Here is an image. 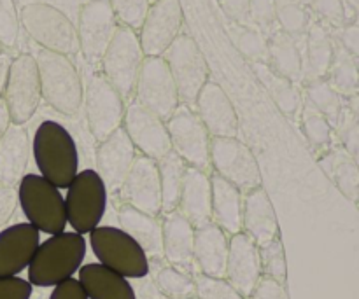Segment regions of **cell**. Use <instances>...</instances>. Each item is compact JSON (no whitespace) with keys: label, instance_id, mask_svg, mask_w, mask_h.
<instances>
[{"label":"cell","instance_id":"obj_1","mask_svg":"<svg viewBox=\"0 0 359 299\" xmlns=\"http://www.w3.org/2000/svg\"><path fill=\"white\" fill-rule=\"evenodd\" d=\"M32 156L39 175L58 189L69 188L79 174V149L72 133L51 119L42 121L34 132Z\"/></svg>","mask_w":359,"mask_h":299},{"label":"cell","instance_id":"obj_2","mask_svg":"<svg viewBox=\"0 0 359 299\" xmlns=\"http://www.w3.org/2000/svg\"><path fill=\"white\" fill-rule=\"evenodd\" d=\"M86 238L76 231H62L41 242L28 266V282L34 287H55L72 279L86 258Z\"/></svg>","mask_w":359,"mask_h":299},{"label":"cell","instance_id":"obj_3","mask_svg":"<svg viewBox=\"0 0 359 299\" xmlns=\"http://www.w3.org/2000/svg\"><path fill=\"white\" fill-rule=\"evenodd\" d=\"M42 100L58 114L74 118L84 100L83 79L70 56L39 49L35 56Z\"/></svg>","mask_w":359,"mask_h":299},{"label":"cell","instance_id":"obj_4","mask_svg":"<svg viewBox=\"0 0 359 299\" xmlns=\"http://www.w3.org/2000/svg\"><path fill=\"white\" fill-rule=\"evenodd\" d=\"M18 205L28 224L39 233L56 235L65 231V198L60 189L39 174H27L16 186Z\"/></svg>","mask_w":359,"mask_h":299},{"label":"cell","instance_id":"obj_5","mask_svg":"<svg viewBox=\"0 0 359 299\" xmlns=\"http://www.w3.org/2000/svg\"><path fill=\"white\" fill-rule=\"evenodd\" d=\"M21 25L34 42L46 51L72 56L79 53L77 28L58 7L46 2H32L21 9Z\"/></svg>","mask_w":359,"mask_h":299},{"label":"cell","instance_id":"obj_6","mask_svg":"<svg viewBox=\"0 0 359 299\" xmlns=\"http://www.w3.org/2000/svg\"><path fill=\"white\" fill-rule=\"evenodd\" d=\"M90 247L100 265L125 279L149 275V258L135 238L118 226H98L90 233Z\"/></svg>","mask_w":359,"mask_h":299},{"label":"cell","instance_id":"obj_7","mask_svg":"<svg viewBox=\"0 0 359 299\" xmlns=\"http://www.w3.org/2000/svg\"><path fill=\"white\" fill-rule=\"evenodd\" d=\"M67 224L79 235H90L100 226L107 210L109 191L93 168L81 170L67 188Z\"/></svg>","mask_w":359,"mask_h":299},{"label":"cell","instance_id":"obj_8","mask_svg":"<svg viewBox=\"0 0 359 299\" xmlns=\"http://www.w3.org/2000/svg\"><path fill=\"white\" fill-rule=\"evenodd\" d=\"M144 55L139 34L128 27L119 25L102 58V74L116 88L123 100H128L135 91L137 77L142 67Z\"/></svg>","mask_w":359,"mask_h":299},{"label":"cell","instance_id":"obj_9","mask_svg":"<svg viewBox=\"0 0 359 299\" xmlns=\"http://www.w3.org/2000/svg\"><path fill=\"white\" fill-rule=\"evenodd\" d=\"M163 60L175 81L181 104L188 107L195 105L198 93L209 83L210 74L200 46L191 35L181 34L163 53Z\"/></svg>","mask_w":359,"mask_h":299},{"label":"cell","instance_id":"obj_10","mask_svg":"<svg viewBox=\"0 0 359 299\" xmlns=\"http://www.w3.org/2000/svg\"><path fill=\"white\" fill-rule=\"evenodd\" d=\"M83 104L88 130L97 142L105 140L123 126L125 100L102 72H93L88 77Z\"/></svg>","mask_w":359,"mask_h":299},{"label":"cell","instance_id":"obj_11","mask_svg":"<svg viewBox=\"0 0 359 299\" xmlns=\"http://www.w3.org/2000/svg\"><path fill=\"white\" fill-rule=\"evenodd\" d=\"M2 98L9 109L13 125L23 126L34 118L42 100L41 79L34 55L23 53L11 62Z\"/></svg>","mask_w":359,"mask_h":299},{"label":"cell","instance_id":"obj_12","mask_svg":"<svg viewBox=\"0 0 359 299\" xmlns=\"http://www.w3.org/2000/svg\"><path fill=\"white\" fill-rule=\"evenodd\" d=\"M172 151L188 167L207 172L210 168V133L195 111L181 104L167 119Z\"/></svg>","mask_w":359,"mask_h":299},{"label":"cell","instance_id":"obj_13","mask_svg":"<svg viewBox=\"0 0 359 299\" xmlns=\"http://www.w3.org/2000/svg\"><path fill=\"white\" fill-rule=\"evenodd\" d=\"M135 102L167 121L181 105L177 86L163 56H146L135 84Z\"/></svg>","mask_w":359,"mask_h":299},{"label":"cell","instance_id":"obj_14","mask_svg":"<svg viewBox=\"0 0 359 299\" xmlns=\"http://www.w3.org/2000/svg\"><path fill=\"white\" fill-rule=\"evenodd\" d=\"M210 167L241 191L248 193L262 186L258 161L252 151L237 137H212Z\"/></svg>","mask_w":359,"mask_h":299},{"label":"cell","instance_id":"obj_15","mask_svg":"<svg viewBox=\"0 0 359 299\" xmlns=\"http://www.w3.org/2000/svg\"><path fill=\"white\" fill-rule=\"evenodd\" d=\"M118 27L109 0H88L81 7L76 28L79 51L88 63L97 65L102 62Z\"/></svg>","mask_w":359,"mask_h":299},{"label":"cell","instance_id":"obj_16","mask_svg":"<svg viewBox=\"0 0 359 299\" xmlns=\"http://www.w3.org/2000/svg\"><path fill=\"white\" fill-rule=\"evenodd\" d=\"M184 25L181 0H154L139 28V41L146 56H163L181 35Z\"/></svg>","mask_w":359,"mask_h":299},{"label":"cell","instance_id":"obj_17","mask_svg":"<svg viewBox=\"0 0 359 299\" xmlns=\"http://www.w3.org/2000/svg\"><path fill=\"white\" fill-rule=\"evenodd\" d=\"M123 130L142 156L158 161L172 153L167 123L137 102H132L126 107Z\"/></svg>","mask_w":359,"mask_h":299},{"label":"cell","instance_id":"obj_18","mask_svg":"<svg viewBox=\"0 0 359 299\" xmlns=\"http://www.w3.org/2000/svg\"><path fill=\"white\" fill-rule=\"evenodd\" d=\"M118 193L119 200L125 205L151 214V216H160L161 184L156 161L142 154L137 156Z\"/></svg>","mask_w":359,"mask_h":299},{"label":"cell","instance_id":"obj_19","mask_svg":"<svg viewBox=\"0 0 359 299\" xmlns=\"http://www.w3.org/2000/svg\"><path fill=\"white\" fill-rule=\"evenodd\" d=\"M135 147L123 126L112 135L98 142L95 153V172L100 175L109 193H118L135 161Z\"/></svg>","mask_w":359,"mask_h":299},{"label":"cell","instance_id":"obj_20","mask_svg":"<svg viewBox=\"0 0 359 299\" xmlns=\"http://www.w3.org/2000/svg\"><path fill=\"white\" fill-rule=\"evenodd\" d=\"M41 245V233L28 223L0 230V279L18 277L30 266Z\"/></svg>","mask_w":359,"mask_h":299},{"label":"cell","instance_id":"obj_21","mask_svg":"<svg viewBox=\"0 0 359 299\" xmlns=\"http://www.w3.org/2000/svg\"><path fill=\"white\" fill-rule=\"evenodd\" d=\"M195 107L210 137H237V111L219 84L209 81L196 97Z\"/></svg>","mask_w":359,"mask_h":299},{"label":"cell","instance_id":"obj_22","mask_svg":"<svg viewBox=\"0 0 359 299\" xmlns=\"http://www.w3.org/2000/svg\"><path fill=\"white\" fill-rule=\"evenodd\" d=\"M177 210L193 224V228L212 221V186L207 172L191 167L186 168Z\"/></svg>","mask_w":359,"mask_h":299},{"label":"cell","instance_id":"obj_23","mask_svg":"<svg viewBox=\"0 0 359 299\" xmlns=\"http://www.w3.org/2000/svg\"><path fill=\"white\" fill-rule=\"evenodd\" d=\"M32 156V139L27 128L11 125L0 137V184L16 188L27 175Z\"/></svg>","mask_w":359,"mask_h":299},{"label":"cell","instance_id":"obj_24","mask_svg":"<svg viewBox=\"0 0 359 299\" xmlns=\"http://www.w3.org/2000/svg\"><path fill=\"white\" fill-rule=\"evenodd\" d=\"M242 226L248 231L245 235H249L256 244L269 245L276 240L279 226H277V217L269 193L263 186L245 193Z\"/></svg>","mask_w":359,"mask_h":299},{"label":"cell","instance_id":"obj_25","mask_svg":"<svg viewBox=\"0 0 359 299\" xmlns=\"http://www.w3.org/2000/svg\"><path fill=\"white\" fill-rule=\"evenodd\" d=\"M228 277L241 293L249 294L259 277V256L256 242L245 233H235L228 245Z\"/></svg>","mask_w":359,"mask_h":299},{"label":"cell","instance_id":"obj_26","mask_svg":"<svg viewBox=\"0 0 359 299\" xmlns=\"http://www.w3.org/2000/svg\"><path fill=\"white\" fill-rule=\"evenodd\" d=\"M79 284L88 299H137L128 279L100 263H88L79 268Z\"/></svg>","mask_w":359,"mask_h":299},{"label":"cell","instance_id":"obj_27","mask_svg":"<svg viewBox=\"0 0 359 299\" xmlns=\"http://www.w3.org/2000/svg\"><path fill=\"white\" fill-rule=\"evenodd\" d=\"M305 39L304 55V83L326 79L335 53V39L323 21H312Z\"/></svg>","mask_w":359,"mask_h":299},{"label":"cell","instance_id":"obj_28","mask_svg":"<svg viewBox=\"0 0 359 299\" xmlns=\"http://www.w3.org/2000/svg\"><path fill=\"white\" fill-rule=\"evenodd\" d=\"M228 242L224 231L212 221L203 226L195 228V245L193 258L198 261L200 268L209 277L223 275L226 270Z\"/></svg>","mask_w":359,"mask_h":299},{"label":"cell","instance_id":"obj_29","mask_svg":"<svg viewBox=\"0 0 359 299\" xmlns=\"http://www.w3.org/2000/svg\"><path fill=\"white\" fill-rule=\"evenodd\" d=\"M210 186H212L214 224H217L226 233H238L242 228V210H244L242 191L217 174L210 177Z\"/></svg>","mask_w":359,"mask_h":299},{"label":"cell","instance_id":"obj_30","mask_svg":"<svg viewBox=\"0 0 359 299\" xmlns=\"http://www.w3.org/2000/svg\"><path fill=\"white\" fill-rule=\"evenodd\" d=\"M118 221L119 228L135 238L146 254H160L163 251V226L158 216L140 212L121 203L118 209Z\"/></svg>","mask_w":359,"mask_h":299},{"label":"cell","instance_id":"obj_31","mask_svg":"<svg viewBox=\"0 0 359 299\" xmlns=\"http://www.w3.org/2000/svg\"><path fill=\"white\" fill-rule=\"evenodd\" d=\"M163 226V252L172 263L186 266L193 259L195 245V228L179 210L165 214Z\"/></svg>","mask_w":359,"mask_h":299},{"label":"cell","instance_id":"obj_32","mask_svg":"<svg viewBox=\"0 0 359 299\" xmlns=\"http://www.w3.org/2000/svg\"><path fill=\"white\" fill-rule=\"evenodd\" d=\"M251 67L277 109L287 118H297L302 111V104H304L297 83L277 74L269 63H251Z\"/></svg>","mask_w":359,"mask_h":299},{"label":"cell","instance_id":"obj_33","mask_svg":"<svg viewBox=\"0 0 359 299\" xmlns=\"http://www.w3.org/2000/svg\"><path fill=\"white\" fill-rule=\"evenodd\" d=\"M298 39L284 34L279 28L269 35V65L277 74L284 76L293 83H302L304 79V55H302Z\"/></svg>","mask_w":359,"mask_h":299},{"label":"cell","instance_id":"obj_34","mask_svg":"<svg viewBox=\"0 0 359 299\" xmlns=\"http://www.w3.org/2000/svg\"><path fill=\"white\" fill-rule=\"evenodd\" d=\"M158 172H160V184H161V212H172L177 210L179 198H181L182 181L188 165L172 151L167 156L156 161Z\"/></svg>","mask_w":359,"mask_h":299},{"label":"cell","instance_id":"obj_35","mask_svg":"<svg viewBox=\"0 0 359 299\" xmlns=\"http://www.w3.org/2000/svg\"><path fill=\"white\" fill-rule=\"evenodd\" d=\"M226 32L235 48L245 60H249V63L269 62V37L265 32L249 23L231 20L226 23Z\"/></svg>","mask_w":359,"mask_h":299},{"label":"cell","instance_id":"obj_36","mask_svg":"<svg viewBox=\"0 0 359 299\" xmlns=\"http://www.w3.org/2000/svg\"><path fill=\"white\" fill-rule=\"evenodd\" d=\"M326 81L332 84L333 90L340 97H353L359 93V65L358 60L349 51L335 41V53H333V62L330 65Z\"/></svg>","mask_w":359,"mask_h":299},{"label":"cell","instance_id":"obj_37","mask_svg":"<svg viewBox=\"0 0 359 299\" xmlns=\"http://www.w3.org/2000/svg\"><path fill=\"white\" fill-rule=\"evenodd\" d=\"M305 100L311 102L332 125H337L344 111V102L328 81L318 79L305 83Z\"/></svg>","mask_w":359,"mask_h":299},{"label":"cell","instance_id":"obj_38","mask_svg":"<svg viewBox=\"0 0 359 299\" xmlns=\"http://www.w3.org/2000/svg\"><path fill=\"white\" fill-rule=\"evenodd\" d=\"M276 23L284 34L302 39L307 34L312 20L305 4L298 0H276Z\"/></svg>","mask_w":359,"mask_h":299},{"label":"cell","instance_id":"obj_39","mask_svg":"<svg viewBox=\"0 0 359 299\" xmlns=\"http://www.w3.org/2000/svg\"><path fill=\"white\" fill-rule=\"evenodd\" d=\"M302 130H304V135L307 137L309 144L318 149L326 147L332 140V123L311 104V102L305 100L302 104Z\"/></svg>","mask_w":359,"mask_h":299},{"label":"cell","instance_id":"obj_40","mask_svg":"<svg viewBox=\"0 0 359 299\" xmlns=\"http://www.w3.org/2000/svg\"><path fill=\"white\" fill-rule=\"evenodd\" d=\"M332 177L337 188L340 189L346 198L358 202L359 200V165L353 158L347 156H332Z\"/></svg>","mask_w":359,"mask_h":299},{"label":"cell","instance_id":"obj_41","mask_svg":"<svg viewBox=\"0 0 359 299\" xmlns=\"http://www.w3.org/2000/svg\"><path fill=\"white\" fill-rule=\"evenodd\" d=\"M116 20L123 27L139 30L151 7V0H109Z\"/></svg>","mask_w":359,"mask_h":299},{"label":"cell","instance_id":"obj_42","mask_svg":"<svg viewBox=\"0 0 359 299\" xmlns=\"http://www.w3.org/2000/svg\"><path fill=\"white\" fill-rule=\"evenodd\" d=\"M20 37V18L14 0H0V46L14 48Z\"/></svg>","mask_w":359,"mask_h":299},{"label":"cell","instance_id":"obj_43","mask_svg":"<svg viewBox=\"0 0 359 299\" xmlns=\"http://www.w3.org/2000/svg\"><path fill=\"white\" fill-rule=\"evenodd\" d=\"M335 126L339 128V135L344 144V149L347 151L349 158H353L359 165V121L356 116L349 109L344 107Z\"/></svg>","mask_w":359,"mask_h":299},{"label":"cell","instance_id":"obj_44","mask_svg":"<svg viewBox=\"0 0 359 299\" xmlns=\"http://www.w3.org/2000/svg\"><path fill=\"white\" fill-rule=\"evenodd\" d=\"M248 23L262 32H272L276 25V0H249Z\"/></svg>","mask_w":359,"mask_h":299},{"label":"cell","instance_id":"obj_45","mask_svg":"<svg viewBox=\"0 0 359 299\" xmlns=\"http://www.w3.org/2000/svg\"><path fill=\"white\" fill-rule=\"evenodd\" d=\"M307 2L325 23L333 25L337 28H342L346 25L347 16L344 0H307Z\"/></svg>","mask_w":359,"mask_h":299},{"label":"cell","instance_id":"obj_46","mask_svg":"<svg viewBox=\"0 0 359 299\" xmlns=\"http://www.w3.org/2000/svg\"><path fill=\"white\" fill-rule=\"evenodd\" d=\"M158 282H160L161 289H163L165 293L172 294V296H186L193 287L191 282L188 280V277L175 272V270H163V272L160 273Z\"/></svg>","mask_w":359,"mask_h":299},{"label":"cell","instance_id":"obj_47","mask_svg":"<svg viewBox=\"0 0 359 299\" xmlns=\"http://www.w3.org/2000/svg\"><path fill=\"white\" fill-rule=\"evenodd\" d=\"M32 291L34 286L21 277L0 279V299H30Z\"/></svg>","mask_w":359,"mask_h":299},{"label":"cell","instance_id":"obj_48","mask_svg":"<svg viewBox=\"0 0 359 299\" xmlns=\"http://www.w3.org/2000/svg\"><path fill=\"white\" fill-rule=\"evenodd\" d=\"M18 207V193L13 186L0 184V230L9 223Z\"/></svg>","mask_w":359,"mask_h":299},{"label":"cell","instance_id":"obj_49","mask_svg":"<svg viewBox=\"0 0 359 299\" xmlns=\"http://www.w3.org/2000/svg\"><path fill=\"white\" fill-rule=\"evenodd\" d=\"M200 293H202L203 299H241L231 287L224 286L214 279L200 280Z\"/></svg>","mask_w":359,"mask_h":299},{"label":"cell","instance_id":"obj_50","mask_svg":"<svg viewBox=\"0 0 359 299\" xmlns=\"http://www.w3.org/2000/svg\"><path fill=\"white\" fill-rule=\"evenodd\" d=\"M49 299H88V296L84 293L83 286L79 284V280L72 277V279L53 287Z\"/></svg>","mask_w":359,"mask_h":299},{"label":"cell","instance_id":"obj_51","mask_svg":"<svg viewBox=\"0 0 359 299\" xmlns=\"http://www.w3.org/2000/svg\"><path fill=\"white\" fill-rule=\"evenodd\" d=\"M339 44L349 51L354 58L359 60V25H344L339 32Z\"/></svg>","mask_w":359,"mask_h":299},{"label":"cell","instance_id":"obj_52","mask_svg":"<svg viewBox=\"0 0 359 299\" xmlns=\"http://www.w3.org/2000/svg\"><path fill=\"white\" fill-rule=\"evenodd\" d=\"M224 14L228 20L238 21V23H248L249 0H219Z\"/></svg>","mask_w":359,"mask_h":299},{"label":"cell","instance_id":"obj_53","mask_svg":"<svg viewBox=\"0 0 359 299\" xmlns=\"http://www.w3.org/2000/svg\"><path fill=\"white\" fill-rule=\"evenodd\" d=\"M255 299H286V296L276 282H263Z\"/></svg>","mask_w":359,"mask_h":299},{"label":"cell","instance_id":"obj_54","mask_svg":"<svg viewBox=\"0 0 359 299\" xmlns=\"http://www.w3.org/2000/svg\"><path fill=\"white\" fill-rule=\"evenodd\" d=\"M266 258H269V268L272 273H283V254L279 251V244H273L272 242V247L266 251Z\"/></svg>","mask_w":359,"mask_h":299},{"label":"cell","instance_id":"obj_55","mask_svg":"<svg viewBox=\"0 0 359 299\" xmlns=\"http://www.w3.org/2000/svg\"><path fill=\"white\" fill-rule=\"evenodd\" d=\"M13 60L7 55H0V98L4 97V90H6L7 74H9V67Z\"/></svg>","mask_w":359,"mask_h":299},{"label":"cell","instance_id":"obj_56","mask_svg":"<svg viewBox=\"0 0 359 299\" xmlns=\"http://www.w3.org/2000/svg\"><path fill=\"white\" fill-rule=\"evenodd\" d=\"M11 125H13V123H11L9 109H7L4 98H0V137L7 132V128H9Z\"/></svg>","mask_w":359,"mask_h":299},{"label":"cell","instance_id":"obj_57","mask_svg":"<svg viewBox=\"0 0 359 299\" xmlns=\"http://www.w3.org/2000/svg\"><path fill=\"white\" fill-rule=\"evenodd\" d=\"M347 109H349V111L356 116V119L359 121V93L349 97V107Z\"/></svg>","mask_w":359,"mask_h":299},{"label":"cell","instance_id":"obj_58","mask_svg":"<svg viewBox=\"0 0 359 299\" xmlns=\"http://www.w3.org/2000/svg\"><path fill=\"white\" fill-rule=\"evenodd\" d=\"M298 2H302V4H305V2H307V0H298Z\"/></svg>","mask_w":359,"mask_h":299},{"label":"cell","instance_id":"obj_59","mask_svg":"<svg viewBox=\"0 0 359 299\" xmlns=\"http://www.w3.org/2000/svg\"><path fill=\"white\" fill-rule=\"evenodd\" d=\"M0 55H2V46H0Z\"/></svg>","mask_w":359,"mask_h":299},{"label":"cell","instance_id":"obj_60","mask_svg":"<svg viewBox=\"0 0 359 299\" xmlns=\"http://www.w3.org/2000/svg\"><path fill=\"white\" fill-rule=\"evenodd\" d=\"M358 65H359V60H358Z\"/></svg>","mask_w":359,"mask_h":299},{"label":"cell","instance_id":"obj_61","mask_svg":"<svg viewBox=\"0 0 359 299\" xmlns=\"http://www.w3.org/2000/svg\"><path fill=\"white\" fill-rule=\"evenodd\" d=\"M358 202H359V200H358Z\"/></svg>","mask_w":359,"mask_h":299},{"label":"cell","instance_id":"obj_62","mask_svg":"<svg viewBox=\"0 0 359 299\" xmlns=\"http://www.w3.org/2000/svg\"><path fill=\"white\" fill-rule=\"evenodd\" d=\"M153 2H154V0H153Z\"/></svg>","mask_w":359,"mask_h":299}]
</instances>
